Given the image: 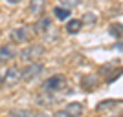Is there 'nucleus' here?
I'll return each instance as SVG.
<instances>
[{"instance_id":"nucleus-1","label":"nucleus","mask_w":123,"mask_h":117,"mask_svg":"<svg viewBox=\"0 0 123 117\" xmlns=\"http://www.w3.org/2000/svg\"><path fill=\"white\" fill-rule=\"evenodd\" d=\"M64 86H66V81H64L62 75H53L42 82V90L46 93H57V92H61Z\"/></svg>"},{"instance_id":"nucleus-14","label":"nucleus","mask_w":123,"mask_h":117,"mask_svg":"<svg viewBox=\"0 0 123 117\" xmlns=\"http://www.w3.org/2000/svg\"><path fill=\"white\" fill-rule=\"evenodd\" d=\"M110 35L116 37V39H121L123 37V26L121 24H110Z\"/></svg>"},{"instance_id":"nucleus-21","label":"nucleus","mask_w":123,"mask_h":117,"mask_svg":"<svg viewBox=\"0 0 123 117\" xmlns=\"http://www.w3.org/2000/svg\"><path fill=\"white\" fill-rule=\"evenodd\" d=\"M119 117H123V113H121V115H119Z\"/></svg>"},{"instance_id":"nucleus-2","label":"nucleus","mask_w":123,"mask_h":117,"mask_svg":"<svg viewBox=\"0 0 123 117\" xmlns=\"http://www.w3.org/2000/svg\"><path fill=\"white\" fill-rule=\"evenodd\" d=\"M42 55H44V48L37 46V44H31V46H28L26 50L20 51V59L26 62H37Z\"/></svg>"},{"instance_id":"nucleus-15","label":"nucleus","mask_w":123,"mask_h":117,"mask_svg":"<svg viewBox=\"0 0 123 117\" xmlns=\"http://www.w3.org/2000/svg\"><path fill=\"white\" fill-rule=\"evenodd\" d=\"M11 117H31V112L30 110H13Z\"/></svg>"},{"instance_id":"nucleus-7","label":"nucleus","mask_w":123,"mask_h":117,"mask_svg":"<svg viewBox=\"0 0 123 117\" xmlns=\"http://www.w3.org/2000/svg\"><path fill=\"white\" fill-rule=\"evenodd\" d=\"M28 7H30V13H31V15L41 17V15H44L46 0H30V2H28Z\"/></svg>"},{"instance_id":"nucleus-20","label":"nucleus","mask_w":123,"mask_h":117,"mask_svg":"<svg viewBox=\"0 0 123 117\" xmlns=\"http://www.w3.org/2000/svg\"><path fill=\"white\" fill-rule=\"evenodd\" d=\"M35 117H48V115H46V113H37Z\"/></svg>"},{"instance_id":"nucleus-8","label":"nucleus","mask_w":123,"mask_h":117,"mask_svg":"<svg viewBox=\"0 0 123 117\" xmlns=\"http://www.w3.org/2000/svg\"><path fill=\"white\" fill-rule=\"evenodd\" d=\"M83 104L81 102H77V101H74V102H68L66 104V108H64V112L68 113V117H81L83 115Z\"/></svg>"},{"instance_id":"nucleus-3","label":"nucleus","mask_w":123,"mask_h":117,"mask_svg":"<svg viewBox=\"0 0 123 117\" xmlns=\"http://www.w3.org/2000/svg\"><path fill=\"white\" fill-rule=\"evenodd\" d=\"M22 81V70L17 66L7 68V71L4 73V86H17L18 82Z\"/></svg>"},{"instance_id":"nucleus-6","label":"nucleus","mask_w":123,"mask_h":117,"mask_svg":"<svg viewBox=\"0 0 123 117\" xmlns=\"http://www.w3.org/2000/svg\"><path fill=\"white\" fill-rule=\"evenodd\" d=\"M50 26H51V18L46 17V15H41L37 18V22L33 24V29H35V33L42 35V33H46V31L50 29Z\"/></svg>"},{"instance_id":"nucleus-10","label":"nucleus","mask_w":123,"mask_h":117,"mask_svg":"<svg viewBox=\"0 0 123 117\" xmlns=\"http://www.w3.org/2000/svg\"><path fill=\"white\" fill-rule=\"evenodd\" d=\"M81 28H83V20H79V18H72L66 22V31L70 35H77L81 31Z\"/></svg>"},{"instance_id":"nucleus-4","label":"nucleus","mask_w":123,"mask_h":117,"mask_svg":"<svg viewBox=\"0 0 123 117\" xmlns=\"http://www.w3.org/2000/svg\"><path fill=\"white\" fill-rule=\"evenodd\" d=\"M44 66L41 62H28V66L22 70V81H33L42 73Z\"/></svg>"},{"instance_id":"nucleus-19","label":"nucleus","mask_w":123,"mask_h":117,"mask_svg":"<svg viewBox=\"0 0 123 117\" xmlns=\"http://www.w3.org/2000/svg\"><path fill=\"white\" fill-rule=\"evenodd\" d=\"M4 86V73H2V71H0V88Z\"/></svg>"},{"instance_id":"nucleus-5","label":"nucleus","mask_w":123,"mask_h":117,"mask_svg":"<svg viewBox=\"0 0 123 117\" xmlns=\"http://www.w3.org/2000/svg\"><path fill=\"white\" fill-rule=\"evenodd\" d=\"M11 40L17 42V44H24V42H30L31 37H33V33L30 31V28H15V29L11 31Z\"/></svg>"},{"instance_id":"nucleus-9","label":"nucleus","mask_w":123,"mask_h":117,"mask_svg":"<svg viewBox=\"0 0 123 117\" xmlns=\"http://www.w3.org/2000/svg\"><path fill=\"white\" fill-rule=\"evenodd\" d=\"M15 50L11 46H0V64H6V62H9L15 59Z\"/></svg>"},{"instance_id":"nucleus-18","label":"nucleus","mask_w":123,"mask_h":117,"mask_svg":"<svg viewBox=\"0 0 123 117\" xmlns=\"http://www.w3.org/2000/svg\"><path fill=\"white\" fill-rule=\"evenodd\" d=\"M22 0H7V4H13V6H17V4H20Z\"/></svg>"},{"instance_id":"nucleus-11","label":"nucleus","mask_w":123,"mask_h":117,"mask_svg":"<svg viewBox=\"0 0 123 117\" xmlns=\"http://www.w3.org/2000/svg\"><path fill=\"white\" fill-rule=\"evenodd\" d=\"M118 104H119L118 101H114V99H107V101L99 102L98 106H96V110H98V112H108V110H112V108H116Z\"/></svg>"},{"instance_id":"nucleus-13","label":"nucleus","mask_w":123,"mask_h":117,"mask_svg":"<svg viewBox=\"0 0 123 117\" xmlns=\"http://www.w3.org/2000/svg\"><path fill=\"white\" fill-rule=\"evenodd\" d=\"M83 86H85V90H94V88L98 86V77L96 75H88L83 79Z\"/></svg>"},{"instance_id":"nucleus-17","label":"nucleus","mask_w":123,"mask_h":117,"mask_svg":"<svg viewBox=\"0 0 123 117\" xmlns=\"http://www.w3.org/2000/svg\"><path fill=\"white\" fill-rule=\"evenodd\" d=\"M53 117H68V113L64 112V110H57V112L53 113Z\"/></svg>"},{"instance_id":"nucleus-16","label":"nucleus","mask_w":123,"mask_h":117,"mask_svg":"<svg viewBox=\"0 0 123 117\" xmlns=\"http://www.w3.org/2000/svg\"><path fill=\"white\" fill-rule=\"evenodd\" d=\"M79 2H81V0H61L62 7H66V9H72V7L79 6Z\"/></svg>"},{"instance_id":"nucleus-12","label":"nucleus","mask_w":123,"mask_h":117,"mask_svg":"<svg viewBox=\"0 0 123 117\" xmlns=\"http://www.w3.org/2000/svg\"><path fill=\"white\" fill-rule=\"evenodd\" d=\"M53 15H55L57 20H66L68 17H70V9H66V7L59 6V7H55V9H53Z\"/></svg>"}]
</instances>
